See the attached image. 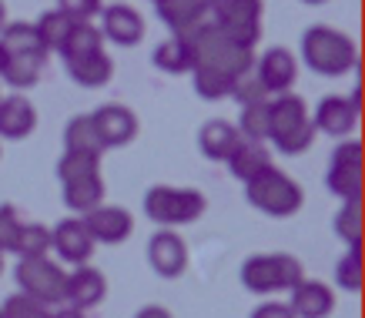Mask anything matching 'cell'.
Returning <instances> with one entry per match:
<instances>
[{
    "label": "cell",
    "mask_w": 365,
    "mask_h": 318,
    "mask_svg": "<svg viewBox=\"0 0 365 318\" xmlns=\"http://www.w3.org/2000/svg\"><path fill=\"white\" fill-rule=\"evenodd\" d=\"M305 272L302 262L288 252H272V255H252L242 262V285L252 295H275V292H292L299 285Z\"/></svg>",
    "instance_id": "cell-5"
},
{
    "label": "cell",
    "mask_w": 365,
    "mask_h": 318,
    "mask_svg": "<svg viewBox=\"0 0 365 318\" xmlns=\"http://www.w3.org/2000/svg\"><path fill=\"white\" fill-rule=\"evenodd\" d=\"M302 61L322 77H342L355 67V44L342 31L315 24L302 34Z\"/></svg>",
    "instance_id": "cell-2"
},
{
    "label": "cell",
    "mask_w": 365,
    "mask_h": 318,
    "mask_svg": "<svg viewBox=\"0 0 365 318\" xmlns=\"http://www.w3.org/2000/svg\"><path fill=\"white\" fill-rule=\"evenodd\" d=\"M21 228H24L21 211L14 208V205H0V252L4 255H14L17 238H21Z\"/></svg>",
    "instance_id": "cell-37"
},
{
    "label": "cell",
    "mask_w": 365,
    "mask_h": 318,
    "mask_svg": "<svg viewBox=\"0 0 365 318\" xmlns=\"http://www.w3.org/2000/svg\"><path fill=\"white\" fill-rule=\"evenodd\" d=\"M64 205L74 215H88L98 205H104V178H101V171L64 181Z\"/></svg>",
    "instance_id": "cell-23"
},
{
    "label": "cell",
    "mask_w": 365,
    "mask_h": 318,
    "mask_svg": "<svg viewBox=\"0 0 365 318\" xmlns=\"http://www.w3.org/2000/svg\"><path fill=\"white\" fill-rule=\"evenodd\" d=\"M91 121H94V131H98L104 151L124 148V144H131L138 138V118L124 104H104V108L91 114Z\"/></svg>",
    "instance_id": "cell-13"
},
{
    "label": "cell",
    "mask_w": 365,
    "mask_h": 318,
    "mask_svg": "<svg viewBox=\"0 0 365 318\" xmlns=\"http://www.w3.org/2000/svg\"><path fill=\"white\" fill-rule=\"evenodd\" d=\"M57 11L74 24H84L101 14V0H57Z\"/></svg>",
    "instance_id": "cell-40"
},
{
    "label": "cell",
    "mask_w": 365,
    "mask_h": 318,
    "mask_svg": "<svg viewBox=\"0 0 365 318\" xmlns=\"http://www.w3.org/2000/svg\"><path fill=\"white\" fill-rule=\"evenodd\" d=\"M332 228L345 242V248H362V201H342Z\"/></svg>",
    "instance_id": "cell-33"
},
{
    "label": "cell",
    "mask_w": 365,
    "mask_h": 318,
    "mask_svg": "<svg viewBox=\"0 0 365 318\" xmlns=\"http://www.w3.org/2000/svg\"><path fill=\"white\" fill-rule=\"evenodd\" d=\"M235 128H238V134L245 141H268V98L242 104Z\"/></svg>",
    "instance_id": "cell-32"
},
{
    "label": "cell",
    "mask_w": 365,
    "mask_h": 318,
    "mask_svg": "<svg viewBox=\"0 0 365 318\" xmlns=\"http://www.w3.org/2000/svg\"><path fill=\"white\" fill-rule=\"evenodd\" d=\"M148 265L165 282L185 275V268H188V248H185V242H181V235L175 228H158L148 238Z\"/></svg>",
    "instance_id": "cell-10"
},
{
    "label": "cell",
    "mask_w": 365,
    "mask_h": 318,
    "mask_svg": "<svg viewBox=\"0 0 365 318\" xmlns=\"http://www.w3.org/2000/svg\"><path fill=\"white\" fill-rule=\"evenodd\" d=\"M245 198H248V205L255 211H262L268 218H292L305 201L299 181L275 165H268L262 175L245 181Z\"/></svg>",
    "instance_id": "cell-3"
},
{
    "label": "cell",
    "mask_w": 365,
    "mask_h": 318,
    "mask_svg": "<svg viewBox=\"0 0 365 318\" xmlns=\"http://www.w3.org/2000/svg\"><path fill=\"white\" fill-rule=\"evenodd\" d=\"M101 11H104V17H101L98 31L104 41H111V44H118V47L141 44L144 21L134 7H128V4H111V7H101Z\"/></svg>",
    "instance_id": "cell-18"
},
{
    "label": "cell",
    "mask_w": 365,
    "mask_h": 318,
    "mask_svg": "<svg viewBox=\"0 0 365 318\" xmlns=\"http://www.w3.org/2000/svg\"><path fill=\"white\" fill-rule=\"evenodd\" d=\"M74 27V21L71 17H64V14L57 11H44L37 21H34V31H37V37H41V47H44L47 54H61V47H64L67 41V31Z\"/></svg>",
    "instance_id": "cell-29"
},
{
    "label": "cell",
    "mask_w": 365,
    "mask_h": 318,
    "mask_svg": "<svg viewBox=\"0 0 365 318\" xmlns=\"http://www.w3.org/2000/svg\"><path fill=\"white\" fill-rule=\"evenodd\" d=\"M325 188L339 201H362V141L349 138L332 154V165L325 175Z\"/></svg>",
    "instance_id": "cell-9"
},
{
    "label": "cell",
    "mask_w": 365,
    "mask_h": 318,
    "mask_svg": "<svg viewBox=\"0 0 365 318\" xmlns=\"http://www.w3.org/2000/svg\"><path fill=\"white\" fill-rule=\"evenodd\" d=\"M315 128H312L309 104L299 94H275L268 98V141L275 144L278 154H302L309 151L315 141Z\"/></svg>",
    "instance_id": "cell-1"
},
{
    "label": "cell",
    "mask_w": 365,
    "mask_h": 318,
    "mask_svg": "<svg viewBox=\"0 0 365 318\" xmlns=\"http://www.w3.org/2000/svg\"><path fill=\"white\" fill-rule=\"evenodd\" d=\"M232 98L238 101V108H242V104H252V101H262V98H268V94H265V88H262V81L255 77V71H245V74H238V77H235Z\"/></svg>",
    "instance_id": "cell-39"
},
{
    "label": "cell",
    "mask_w": 365,
    "mask_h": 318,
    "mask_svg": "<svg viewBox=\"0 0 365 318\" xmlns=\"http://www.w3.org/2000/svg\"><path fill=\"white\" fill-rule=\"evenodd\" d=\"M17 288L21 295H31L41 305H64V285H67V272L57 262H51V255L44 258H17L14 268Z\"/></svg>",
    "instance_id": "cell-8"
},
{
    "label": "cell",
    "mask_w": 365,
    "mask_h": 318,
    "mask_svg": "<svg viewBox=\"0 0 365 318\" xmlns=\"http://www.w3.org/2000/svg\"><path fill=\"white\" fill-rule=\"evenodd\" d=\"M312 114V128L322 134H332V138H345L355 131L359 124V108L345 94H329L319 101V108L309 111Z\"/></svg>",
    "instance_id": "cell-15"
},
{
    "label": "cell",
    "mask_w": 365,
    "mask_h": 318,
    "mask_svg": "<svg viewBox=\"0 0 365 318\" xmlns=\"http://www.w3.org/2000/svg\"><path fill=\"white\" fill-rule=\"evenodd\" d=\"M0 315L4 318H51V308L34 302L31 295H11L0 305Z\"/></svg>",
    "instance_id": "cell-38"
},
{
    "label": "cell",
    "mask_w": 365,
    "mask_h": 318,
    "mask_svg": "<svg viewBox=\"0 0 365 318\" xmlns=\"http://www.w3.org/2000/svg\"><path fill=\"white\" fill-rule=\"evenodd\" d=\"M94 248H98V245H94V238L88 235V228H84L81 218H64L51 228V252L64 265H74V268H78V265H88Z\"/></svg>",
    "instance_id": "cell-12"
},
{
    "label": "cell",
    "mask_w": 365,
    "mask_h": 318,
    "mask_svg": "<svg viewBox=\"0 0 365 318\" xmlns=\"http://www.w3.org/2000/svg\"><path fill=\"white\" fill-rule=\"evenodd\" d=\"M0 47L7 57H47V51L41 47V37L34 31V24L17 21V24H4L0 31Z\"/></svg>",
    "instance_id": "cell-25"
},
{
    "label": "cell",
    "mask_w": 365,
    "mask_h": 318,
    "mask_svg": "<svg viewBox=\"0 0 365 318\" xmlns=\"http://www.w3.org/2000/svg\"><path fill=\"white\" fill-rule=\"evenodd\" d=\"M225 165H228V171H232V178H238V181H252L255 175H262L268 165H272V154H268L265 141H238L232 148V154L225 158Z\"/></svg>",
    "instance_id": "cell-21"
},
{
    "label": "cell",
    "mask_w": 365,
    "mask_h": 318,
    "mask_svg": "<svg viewBox=\"0 0 365 318\" xmlns=\"http://www.w3.org/2000/svg\"><path fill=\"white\" fill-rule=\"evenodd\" d=\"M155 4H161V0H155Z\"/></svg>",
    "instance_id": "cell-48"
},
{
    "label": "cell",
    "mask_w": 365,
    "mask_h": 318,
    "mask_svg": "<svg viewBox=\"0 0 365 318\" xmlns=\"http://www.w3.org/2000/svg\"><path fill=\"white\" fill-rule=\"evenodd\" d=\"M252 71H255V77L262 81V88H265L268 98H275V94L292 91L295 77H299V61H295V54L285 51V47H268L265 54L252 64Z\"/></svg>",
    "instance_id": "cell-11"
},
{
    "label": "cell",
    "mask_w": 365,
    "mask_h": 318,
    "mask_svg": "<svg viewBox=\"0 0 365 318\" xmlns=\"http://www.w3.org/2000/svg\"><path fill=\"white\" fill-rule=\"evenodd\" d=\"M51 318H88V312H78V308H61V312H51Z\"/></svg>",
    "instance_id": "cell-43"
},
{
    "label": "cell",
    "mask_w": 365,
    "mask_h": 318,
    "mask_svg": "<svg viewBox=\"0 0 365 318\" xmlns=\"http://www.w3.org/2000/svg\"><path fill=\"white\" fill-rule=\"evenodd\" d=\"M155 11L168 31L175 37H185V41L211 21L208 0H161V4H155Z\"/></svg>",
    "instance_id": "cell-16"
},
{
    "label": "cell",
    "mask_w": 365,
    "mask_h": 318,
    "mask_svg": "<svg viewBox=\"0 0 365 318\" xmlns=\"http://www.w3.org/2000/svg\"><path fill=\"white\" fill-rule=\"evenodd\" d=\"M101 171V158H91V154H71L64 151L61 154V161H57V178H61V185L71 181V178H84V175H94Z\"/></svg>",
    "instance_id": "cell-36"
},
{
    "label": "cell",
    "mask_w": 365,
    "mask_h": 318,
    "mask_svg": "<svg viewBox=\"0 0 365 318\" xmlns=\"http://www.w3.org/2000/svg\"><path fill=\"white\" fill-rule=\"evenodd\" d=\"M81 221L94 238V245H121L134 231V218L118 205H98L94 211L81 215Z\"/></svg>",
    "instance_id": "cell-14"
},
{
    "label": "cell",
    "mask_w": 365,
    "mask_h": 318,
    "mask_svg": "<svg viewBox=\"0 0 365 318\" xmlns=\"http://www.w3.org/2000/svg\"><path fill=\"white\" fill-rule=\"evenodd\" d=\"M47 57H7L4 67H0V81L11 84L17 91H27L41 81V71H44Z\"/></svg>",
    "instance_id": "cell-30"
},
{
    "label": "cell",
    "mask_w": 365,
    "mask_h": 318,
    "mask_svg": "<svg viewBox=\"0 0 365 318\" xmlns=\"http://www.w3.org/2000/svg\"><path fill=\"white\" fill-rule=\"evenodd\" d=\"M191 51H195V67H211V71H222L228 77H238L245 71H252L255 64V51L235 44L225 31H218L215 24H205L201 31H195L188 37Z\"/></svg>",
    "instance_id": "cell-4"
},
{
    "label": "cell",
    "mask_w": 365,
    "mask_h": 318,
    "mask_svg": "<svg viewBox=\"0 0 365 318\" xmlns=\"http://www.w3.org/2000/svg\"><path fill=\"white\" fill-rule=\"evenodd\" d=\"M208 208V201L195 188H171V185H155L144 195V215L161 225V228H178V225H191L198 221Z\"/></svg>",
    "instance_id": "cell-6"
},
{
    "label": "cell",
    "mask_w": 365,
    "mask_h": 318,
    "mask_svg": "<svg viewBox=\"0 0 365 318\" xmlns=\"http://www.w3.org/2000/svg\"><path fill=\"white\" fill-rule=\"evenodd\" d=\"M64 67L71 74V81L81 84V88H104L114 74V61L104 51L91 57H78V61H64Z\"/></svg>",
    "instance_id": "cell-24"
},
{
    "label": "cell",
    "mask_w": 365,
    "mask_h": 318,
    "mask_svg": "<svg viewBox=\"0 0 365 318\" xmlns=\"http://www.w3.org/2000/svg\"><path fill=\"white\" fill-rule=\"evenodd\" d=\"M238 141H242L238 128L232 121H225V118H211V121L201 124V131H198V151L208 161H225Z\"/></svg>",
    "instance_id": "cell-22"
},
{
    "label": "cell",
    "mask_w": 365,
    "mask_h": 318,
    "mask_svg": "<svg viewBox=\"0 0 365 318\" xmlns=\"http://www.w3.org/2000/svg\"><path fill=\"white\" fill-rule=\"evenodd\" d=\"M14 255L17 258H44V255H51V228L41 225V221H24Z\"/></svg>",
    "instance_id": "cell-34"
},
{
    "label": "cell",
    "mask_w": 365,
    "mask_h": 318,
    "mask_svg": "<svg viewBox=\"0 0 365 318\" xmlns=\"http://www.w3.org/2000/svg\"><path fill=\"white\" fill-rule=\"evenodd\" d=\"M288 295H292L288 298V308L295 312V318H329L335 312V295L325 282L302 278Z\"/></svg>",
    "instance_id": "cell-19"
},
{
    "label": "cell",
    "mask_w": 365,
    "mask_h": 318,
    "mask_svg": "<svg viewBox=\"0 0 365 318\" xmlns=\"http://www.w3.org/2000/svg\"><path fill=\"white\" fill-rule=\"evenodd\" d=\"M134 318H175V315H171L165 305H144V308H138Z\"/></svg>",
    "instance_id": "cell-42"
},
{
    "label": "cell",
    "mask_w": 365,
    "mask_h": 318,
    "mask_svg": "<svg viewBox=\"0 0 365 318\" xmlns=\"http://www.w3.org/2000/svg\"><path fill=\"white\" fill-rule=\"evenodd\" d=\"M248 318H295V312L288 308V302H262Z\"/></svg>",
    "instance_id": "cell-41"
},
{
    "label": "cell",
    "mask_w": 365,
    "mask_h": 318,
    "mask_svg": "<svg viewBox=\"0 0 365 318\" xmlns=\"http://www.w3.org/2000/svg\"><path fill=\"white\" fill-rule=\"evenodd\" d=\"M302 4H325V0H302Z\"/></svg>",
    "instance_id": "cell-46"
},
{
    "label": "cell",
    "mask_w": 365,
    "mask_h": 318,
    "mask_svg": "<svg viewBox=\"0 0 365 318\" xmlns=\"http://www.w3.org/2000/svg\"><path fill=\"white\" fill-rule=\"evenodd\" d=\"M0 318H4V315H0Z\"/></svg>",
    "instance_id": "cell-49"
},
{
    "label": "cell",
    "mask_w": 365,
    "mask_h": 318,
    "mask_svg": "<svg viewBox=\"0 0 365 318\" xmlns=\"http://www.w3.org/2000/svg\"><path fill=\"white\" fill-rule=\"evenodd\" d=\"M64 151L91 154V158H101V154H104V144H101L98 131H94L91 114H78V118H71V121H67V128H64Z\"/></svg>",
    "instance_id": "cell-27"
},
{
    "label": "cell",
    "mask_w": 365,
    "mask_h": 318,
    "mask_svg": "<svg viewBox=\"0 0 365 318\" xmlns=\"http://www.w3.org/2000/svg\"><path fill=\"white\" fill-rule=\"evenodd\" d=\"M34 128H37V111L24 94L0 98V138L24 141V138L34 134Z\"/></svg>",
    "instance_id": "cell-20"
},
{
    "label": "cell",
    "mask_w": 365,
    "mask_h": 318,
    "mask_svg": "<svg viewBox=\"0 0 365 318\" xmlns=\"http://www.w3.org/2000/svg\"><path fill=\"white\" fill-rule=\"evenodd\" d=\"M4 61H7V54H4V47H0V67H4Z\"/></svg>",
    "instance_id": "cell-45"
},
{
    "label": "cell",
    "mask_w": 365,
    "mask_h": 318,
    "mask_svg": "<svg viewBox=\"0 0 365 318\" xmlns=\"http://www.w3.org/2000/svg\"><path fill=\"white\" fill-rule=\"evenodd\" d=\"M101 51H104V37H101V31L94 24L84 21V24H74V27L67 31L61 57H64V61H78V57H91V54H101Z\"/></svg>",
    "instance_id": "cell-28"
},
{
    "label": "cell",
    "mask_w": 365,
    "mask_h": 318,
    "mask_svg": "<svg viewBox=\"0 0 365 318\" xmlns=\"http://www.w3.org/2000/svg\"><path fill=\"white\" fill-rule=\"evenodd\" d=\"M4 24H7V7H4V0H0V31H4Z\"/></svg>",
    "instance_id": "cell-44"
},
{
    "label": "cell",
    "mask_w": 365,
    "mask_h": 318,
    "mask_svg": "<svg viewBox=\"0 0 365 318\" xmlns=\"http://www.w3.org/2000/svg\"><path fill=\"white\" fill-rule=\"evenodd\" d=\"M191 84H195V94L205 101H225L232 98L235 77L222 74V71H211V67H191Z\"/></svg>",
    "instance_id": "cell-31"
},
{
    "label": "cell",
    "mask_w": 365,
    "mask_h": 318,
    "mask_svg": "<svg viewBox=\"0 0 365 318\" xmlns=\"http://www.w3.org/2000/svg\"><path fill=\"white\" fill-rule=\"evenodd\" d=\"M108 295V282L98 268L91 265H78L74 272H67V285H64V305L78 308V312H91L98 308Z\"/></svg>",
    "instance_id": "cell-17"
},
{
    "label": "cell",
    "mask_w": 365,
    "mask_h": 318,
    "mask_svg": "<svg viewBox=\"0 0 365 318\" xmlns=\"http://www.w3.org/2000/svg\"><path fill=\"white\" fill-rule=\"evenodd\" d=\"M362 248H345V255L335 262V285L355 295V292H362Z\"/></svg>",
    "instance_id": "cell-35"
},
{
    "label": "cell",
    "mask_w": 365,
    "mask_h": 318,
    "mask_svg": "<svg viewBox=\"0 0 365 318\" xmlns=\"http://www.w3.org/2000/svg\"><path fill=\"white\" fill-rule=\"evenodd\" d=\"M158 71H165V74H191V67H195V51L185 37H168L161 44L155 47V54H151Z\"/></svg>",
    "instance_id": "cell-26"
},
{
    "label": "cell",
    "mask_w": 365,
    "mask_h": 318,
    "mask_svg": "<svg viewBox=\"0 0 365 318\" xmlns=\"http://www.w3.org/2000/svg\"><path fill=\"white\" fill-rule=\"evenodd\" d=\"M0 272H4V252H0Z\"/></svg>",
    "instance_id": "cell-47"
},
{
    "label": "cell",
    "mask_w": 365,
    "mask_h": 318,
    "mask_svg": "<svg viewBox=\"0 0 365 318\" xmlns=\"http://www.w3.org/2000/svg\"><path fill=\"white\" fill-rule=\"evenodd\" d=\"M208 17L218 31L248 51L262 41V0H208Z\"/></svg>",
    "instance_id": "cell-7"
}]
</instances>
